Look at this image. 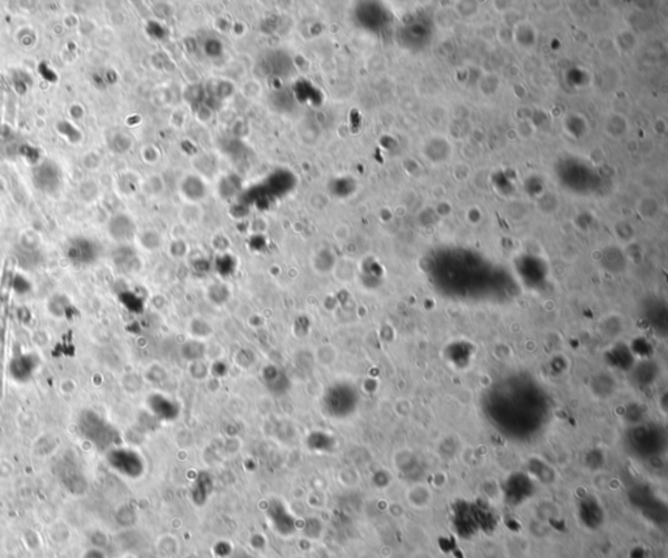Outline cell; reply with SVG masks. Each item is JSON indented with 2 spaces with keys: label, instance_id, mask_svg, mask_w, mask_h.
Listing matches in <instances>:
<instances>
[{
  "label": "cell",
  "instance_id": "obj_1",
  "mask_svg": "<svg viewBox=\"0 0 668 558\" xmlns=\"http://www.w3.org/2000/svg\"><path fill=\"white\" fill-rule=\"evenodd\" d=\"M13 260H7L0 280V395L3 393L4 358L7 344V318L10 307L11 290L13 287Z\"/></svg>",
  "mask_w": 668,
  "mask_h": 558
},
{
  "label": "cell",
  "instance_id": "obj_3",
  "mask_svg": "<svg viewBox=\"0 0 668 558\" xmlns=\"http://www.w3.org/2000/svg\"><path fill=\"white\" fill-rule=\"evenodd\" d=\"M79 427L81 429L85 437L90 440L97 447H101L107 442L106 424L104 420L95 412H89V411L83 412L80 416Z\"/></svg>",
  "mask_w": 668,
  "mask_h": 558
},
{
  "label": "cell",
  "instance_id": "obj_4",
  "mask_svg": "<svg viewBox=\"0 0 668 558\" xmlns=\"http://www.w3.org/2000/svg\"><path fill=\"white\" fill-rule=\"evenodd\" d=\"M68 256L71 260L79 264H89L95 257V248L89 240L77 239L71 243L68 248Z\"/></svg>",
  "mask_w": 668,
  "mask_h": 558
},
{
  "label": "cell",
  "instance_id": "obj_2",
  "mask_svg": "<svg viewBox=\"0 0 668 558\" xmlns=\"http://www.w3.org/2000/svg\"><path fill=\"white\" fill-rule=\"evenodd\" d=\"M41 360L38 355L27 353L19 354L11 359L8 365V374L13 381L18 383H27L30 381L39 368Z\"/></svg>",
  "mask_w": 668,
  "mask_h": 558
},
{
  "label": "cell",
  "instance_id": "obj_5",
  "mask_svg": "<svg viewBox=\"0 0 668 558\" xmlns=\"http://www.w3.org/2000/svg\"><path fill=\"white\" fill-rule=\"evenodd\" d=\"M339 353L337 347L332 343H321L313 351V359L321 368H330L337 363Z\"/></svg>",
  "mask_w": 668,
  "mask_h": 558
}]
</instances>
